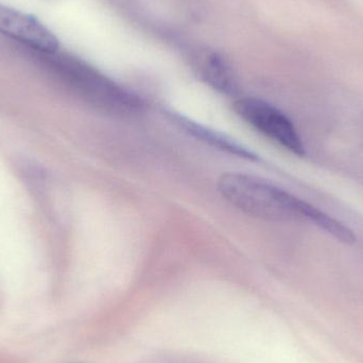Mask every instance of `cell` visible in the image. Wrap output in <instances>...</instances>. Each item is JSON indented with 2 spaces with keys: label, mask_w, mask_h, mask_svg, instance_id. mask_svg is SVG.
I'll return each mask as SVG.
<instances>
[{
  "label": "cell",
  "mask_w": 363,
  "mask_h": 363,
  "mask_svg": "<svg viewBox=\"0 0 363 363\" xmlns=\"http://www.w3.org/2000/svg\"><path fill=\"white\" fill-rule=\"evenodd\" d=\"M192 65L199 78L218 93L232 96L238 91L232 66L217 51L199 50L192 57Z\"/></svg>",
  "instance_id": "5b68a950"
},
{
  "label": "cell",
  "mask_w": 363,
  "mask_h": 363,
  "mask_svg": "<svg viewBox=\"0 0 363 363\" xmlns=\"http://www.w3.org/2000/svg\"><path fill=\"white\" fill-rule=\"evenodd\" d=\"M218 190L226 202L250 217L267 221L307 222L341 242L352 245L356 241L353 230L342 222L258 177L226 172L218 180Z\"/></svg>",
  "instance_id": "6da1fadb"
},
{
  "label": "cell",
  "mask_w": 363,
  "mask_h": 363,
  "mask_svg": "<svg viewBox=\"0 0 363 363\" xmlns=\"http://www.w3.org/2000/svg\"><path fill=\"white\" fill-rule=\"evenodd\" d=\"M169 118L176 123L181 129L185 130L189 135L198 138L201 142L205 143L209 146L215 147L216 149L235 155V157H242L252 162H259V157L254 155L252 151L247 150L245 147L240 146L238 143L234 142L230 138H225L219 132L208 129L205 125L194 123L188 117L183 116L178 113L168 112Z\"/></svg>",
  "instance_id": "8992f818"
},
{
  "label": "cell",
  "mask_w": 363,
  "mask_h": 363,
  "mask_svg": "<svg viewBox=\"0 0 363 363\" xmlns=\"http://www.w3.org/2000/svg\"><path fill=\"white\" fill-rule=\"evenodd\" d=\"M0 34L46 55L60 48L57 36L33 15L0 2Z\"/></svg>",
  "instance_id": "277c9868"
},
{
  "label": "cell",
  "mask_w": 363,
  "mask_h": 363,
  "mask_svg": "<svg viewBox=\"0 0 363 363\" xmlns=\"http://www.w3.org/2000/svg\"><path fill=\"white\" fill-rule=\"evenodd\" d=\"M63 74L72 86L101 112L112 116L128 117L140 114L144 104L138 96L78 62H63Z\"/></svg>",
  "instance_id": "7a4b0ae2"
},
{
  "label": "cell",
  "mask_w": 363,
  "mask_h": 363,
  "mask_svg": "<svg viewBox=\"0 0 363 363\" xmlns=\"http://www.w3.org/2000/svg\"><path fill=\"white\" fill-rule=\"evenodd\" d=\"M233 108L247 125L281 148L298 157L306 153L298 130L277 106L259 98L245 97L235 100Z\"/></svg>",
  "instance_id": "3957f363"
}]
</instances>
